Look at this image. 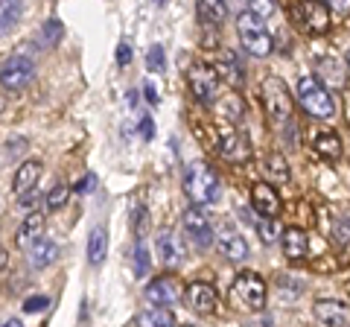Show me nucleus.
Segmentation results:
<instances>
[{
	"label": "nucleus",
	"mask_w": 350,
	"mask_h": 327,
	"mask_svg": "<svg viewBox=\"0 0 350 327\" xmlns=\"http://www.w3.org/2000/svg\"><path fill=\"white\" fill-rule=\"evenodd\" d=\"M333 237L338 239V243H350V220H347V216H342V220L336 222Z\"/></svg>",
	"instance_id": "37"
},
{
	"label": "nucleus",
	"mask_w": 350,
	"mask_h": 327,
	"mask_svg": "<svg viewBox=\"0 0 350 327\" xmlns=\"http://www.w3.org/2000/svg\"><path fill=\"white\" fill-rule=\"evenodd\" d=\"M0 108H3V96H0Z\"/></svg>",
	"instance_id": "43"
},
{
	"label": "nucleus",
	"mask_w": 350,
	"mask_h": 327,
	"mask_svg": "<svg viewBox=\"0 0 350 327\" xmlns=\"http://www.w3.org/2000/svg\"><path fill=\"white\" fill-rule=\"evenodd\" d=\"M129 62H131V44H129V41H120V44H117V64H120V68H126Z\"/></svg>",
	"instance_id": "38"
},
{
	"label": "nucleus",
	"mask_w": 350,
	"mask_h": 327,
	"mask_svg": "<svg viewBox=\"0 0 350 327\" xmlns=\"http://www.w3.org/2000/svg\"><path fill=\"white\" fill-rule=\"evenodd\" d=\"M3 266H6V252L0 248V269H3Z\"/></svg>",
	"instance_id": "41"
},
{
	"label": "nucleus",
	"mask_w": 350,
	"mask_h": 327,
	"mask_svg": "<svg viewBox=\"0 0 350 327\" xmlns=\"http://www.w3.org/2000/svg\"><path fill=\"white\" fill-rule=\"evenodd\" d=\"M248 9L260 18H271L278 9V0H248Z\"/></svg>",
	"instance_id": "33"
},
{
	"label": "nucleus",
	"mask_w": 350,
	"mask_h": 327,
	"mask_svg": "<svg viewBox=\"0 0 350 327\" xmlns=\"http://www.w3.org/2000/svg\"><path fill=\"white\" fill-rule=\"evenodd\" d=\"M231 301L237 310L260 313L266 307V283H262V278L254 275V272H243V275H237L231 283Z\"/></svg>",
	"instance_id": "3"
},
{
	"label": "nucleus",
	"mask_w": 350,
	"mask_h": 327,
	"mask_svg": "<svg viewBox=\"0 0 350 327\" xmlns=\"http://www.w3.org/2000/svg\"><path fill=\"white\" fill-rule=\"evenodd\" d=\"M237 32H239V41H243V47L251 53V56H269L271 50H275V38H271L269 27L262 24V18L254 15L248 9V12H243L237 18Z\"/></svg>",
	"instance_id": "2"
},
{
	"label": "nucleus",
	"mask_w": 350,
	"mask_h": 327,
	"mask_svg": "<svg viewBox=\"0 0 350 327\" xmlns=\"http://www.w3.org/2000/svg\"><path fill=\"white\" fill-rule=\"evenodd\" d=\"M158 3H161V0H158Z\"/></svg>",
	"instance_id": "44"
},
{
	"label": "nucleus",
	"mask_w": 350,
	"mask_h": 327,
	"mask_svg": "<svg viewBox=\"0 0 350 327\" xmlns=\"http://www.w3.org/2000/svg\"><path fill=\"white\" fill-rule=\"evenodd\" d=\"M184 231H187L190 243H193L196 248H211L213 239H216L211 220H207V216L202 213V205H193V208L184 211Z\"/></svg>",
	"instance_id": "8"
},
{
	"label": "nucleus",
	"mask_w": 350,
	"mask_h": 327,
	"mask_svg": "<svg viewBox=\"0 0 350 327\" xmlns=\"http://www.w3.org/2000/svg\"><path fill=\"white\" fill-rule=\"evenodd\" d=\"M24 15V0H3L0 3V36L12 29Z\"/></svg>",
	"instance_id": "24"
},
{
	"label": "nucleus",
	"mask_w": 350,
	"mask_h": 327,
	"mask_svg": "<svg viewBox=\"0 0 350 327\" xmlns=\"http://www.w3.org/2000/svg\"><path fill=\"white\" fill-rule=\"evenodd\" d=\"M56 257H59V246L50 243V239H36L29 246V266H36V269L56 263Z\"/></svg>",
	"instance_id": "22"
},
{
	"label": "nucleus",
	"mask_w": 350,
	"mask_h": 327,
	"mask_svg": "<svg viewBox=\"0 0 350 327\" xmlns=\"http://www.w3.org/2000/svg\"><path fill=\"white\" fill-rule=\"evenodd\" d=\"M41 237H44V213H27V220L21 222L18 234H15V246L18 248H29Z\"/></svg>",
	"instance_id": "17"
},
{
	"label": "nucleus",
	"mask_w": 350,
	"mask_h": 327,
	"mask_svg": "<svg viewBox=\"0 0 350 327\" xmlns=\"http://www.w3.org/2000/svg\"><path fill=\"white\" fill-rule=\"evenodd\" d=\"M135 324H155V327H170L175 324V315L170 313V307H152L146 313L135 315Z\"/></svg>",
	"instance_id": "26"
},
{
	"label": "nucleus",
	"mask_w": 350,
	"mask_h": 327,
	"mask_svg": "<svg viewBox=\"0 0 350 327\" xmlns=\"http://www.w3.org/2000/svg\"><path fill=\"white\" fill-rule=\"evenodd\" d=\"M257 228H260V239H262V243H275V239L280 237V225L275 222V216H260Z\"/></svg>",
	"instance_id": "30"
},
{
	"label": "nucleus",
	"mask_w": 350,
	"mask_h": 327,
	"mask_svg": "<svg viewBox=\"0 0 350 327\" xmlns=\"http://www.w3.org/2000/svg\"><path fill=\"white\" fill-rule=\"evenodd\" d=\"M146 301L152 307H175V301H181V287L178 280L163 275V278H155L146 287Z\"/></svg>",
	"instance_id": "12"
},
{
	"label": "nucleus",
	"mask_w": 350,
	"mask_h": 327,
	"mask_svg": "<svg viewBox=\"0 0 350 327\" xmlns=\"http://www.w3.org/2000/svg\"><path fill=\"white\" fill-rule=\"evenodd\" d=\"M62 36H64L62 21L50 18V21H44V27H41V32H38V44H41V47H53V44H59Z\"/></svg>",
	"instance_id": "27"
},
{
	"label": "nucleus",
	"mask_w": 350,
	"mask_h": 327,
	"mask_svg": "<svg viewBox=\"0 0 350 327\" xmlns=\"http://www.w3.org/2000/svg\"><path fill=\"white\" fill-rule=\"evenodd\" d=\"M135 272H137L140 278L149 272V252H146L144 243H137V248H135Z\"/></svg>",
	"instance_id": "34"
},
{
	"label": "nucleus",
	"mask_w": 350,
	"mask_h": 327,
	"mask_svg": "<svg viewBox=\"0 0 350 327\" xmlns=\"http://www.w3.org/2000/svg\"><path fill=\"white\" fill-rule=\"evenodd\" d=\"M262 103H266L271 126H278V129H283V132L289 135V126H295V120H292V94L286 91V85H283L278 76H269V79L262 82Z\"/></svg>",
	"instance_id": "1"
},
{
	"label": "nucleus",
	"mask_w": 350,
	"mask_h": 327,
	"mask_svg": "<svg viewBox=\"0 0 350 327\" xmlns=\"http://www.w3.org/2000/svg\"><path fill=\"white\" fill-rule=\"evenodd\" d=\"M184 301H187V307L193 313H199V315H211L216 310V289L211 287V283H204V280H193L187 289H184Z\"/></svg>",
	"instance_id": "11"
},
{
	"label": "nucleus",
	"mask_w": 350,
	"mask_h": 327,
	"mask_svg": "<svg viewBox=\"0 0 350 327\" xmlns=\"http://www.w3.org/2000/svg\"><path fill=\"white\" fill-rule=\"evenodd\" d=\"M73 190L79 193V196H88V193H94V190H96V176H94V172H88L85 179H79V181H76V187H73Z\"/></svg>",
	"instance_id": "36"
},
{
	"label": "nucleus",
	"mask_w": 350,
	"mask_h": 327,
	"mask_svg": "<svg viewBox=\"0 0 350 327\" xmlns=\"http://www.w3.org/2000/svg\"><path fill=\"white\" fill-rule=\"evenodd\" d=\"M140 135H144L146 140L155 138V123H152V117H144V120H140Z\"/></svg>",
	"instance_id": "39"
},
{
	"label": "nucleus",
	"mask_w": 350,
	"mask_h": 327,
	"mask_svg": "<svg viewBox=\"0 0 350 327\" xmlns=\"http://www.w3.org/2000/svg\"><path fill=\"white\" fill-rule=\"evenodd\" d=\"M280 243H283V254L289 260H304L306 248H310V239H306L301 228H286V231L280 234Z\"/></svg>",
	"instance_id": "18"
},
{
	"label": "nucleus",
	"mask_w": 350,
	"mask_h": 327,
	"mask_svg": "<svg viewBox=\"0 0 350 327\" xmlns=\"http://www.w3.org/2000/svg\"><path fill=\"white\" fill-rule=\"evenodd\" d=\"M312 313H315V319H319L321 324H327V327H338V324H350V307L345 301H315V307H312Z\"/></svg>",
	"instance_id": "14"
},
{
	"label": "nucleus",
	"mask_w": 350,
	"mask_h": 327,
	"mask_svg": "<svg viewBox=\"0 0 350 327\" xmlns=\"http://www.w3.org/2000/svg\"><path fill=\"white\" fill-rule=\"evenodd\" d=\"M36 76V62L29 56H12L3 68H0V85L6 91H24Z\"/></svg>",
	"instance_id": "6"
},
{
	"label": "nucleus",
	"mask_w": 350,
	"mask_h": 327,
	"mask_svg": "<svg viewBox=\"0 0 350 327\" xmlns=\"http://www.w3.org/2000/svg\"><path fill=\"white\" fill-rule=\"evenodd\" d=\"M196 12H199L202 24H207V27H222L228 21L225 0H196Z\"/></svg>",
	"instance_id": "19"
},
{
	"label": "nucleus",
	"mask_w": 350,
	"mask_h": 327,
	"mask_svg": "<svg viewBox=\"0 0 350 327\" xmlns=\"http://www.w3.org/2000/svg\"><path fill=\"white\" fill-rule=\"evenodd\" d=\"M105 252H108V234L103 225H96L91 237H88V260H91L94 266H100L105 260Z\"/></svg>",
	"instance_id": "23"
},
{
	"label": "nucleus",
	"mask_w": 350,
	"mask_h": 327,
	"mask_svg": "<svg viewBox=\"0 0 350 327\" xmlns=\"http://www.w3.org/2000/svg\"><path fill=\"white\" fill-rule=\"evenodd\" d=\"M187 79H190V91L199 103L211 105L219 96V73H216V68H211V64H202V62L193 64Z\"/></svg>",
	"instance_id": "7"
},
{
	"label": "nucleus",
	"mask_w": 350,
	"mask_h": 327,
	"mask_svg": "<svg viewBox=\"0 0 350 327\" xmlns=\"http://www.w3.org/2000/svg\"><path fill=\"white\" fill-rule=\"evenodd\" d=\"M158 254H161V260H163L167 266L181 263V260H184V246H181V239L175 237L172 231L158 234Z\"/></svg>",
	"instance_id": "21"
},
{
	"label": "nucleus",
	"mask_w": 350,
	"mask_h": 327,
	"mask_svg": "<svg viewBox=\"0 0 350 327\" xmlns=\"http://www.w3.org/2000/svg\"><path fill=\"white\" fill-rule=\"evenodd\" d=\"M146 64H149V70H155V73L167 70V56H163V47H161V44H152V47H149Z\"/></svg>",
	"instance_id": "32"
},
{
	"label": "nucleus",
	"mask_w": 350,
	"mask_h": 327,
	"mask_svg": "<svg viewBox=\"0 0 350 327\" xmlns=\"http://www.w3.org/2000/svg\"><path fill=\"white\" fill-rule=\"evenodd\" d=\"M41 161H24L18 167V172H15V181H12V190H15V196L21 199L24 193H29V190H36L38 187V179H41Z\"/></svg>",
	"instance_id": "16"
},
{
	"label": "nucleus",
	"mask_w": 350,
	"mask_h": 327,
	"mask_svg": "<svg viewBox=\"0 0 350 327\" xmlns=\"http://www.w3.org/2000/svg\"><path fill=\"white\" fill-rule=\"evenodd\" d=\"M216 73H219V79L228 82L231 88H243V82H245V68H243V62H239V56L234 50H222V53H219Z\"/></svg>",
	"instance_id": "13"
},
{
	"label": "nucleus",
	"mask_w": 350,
	"mask_h": 327,
	"mask_svg": "<svg viewBox=\"0 0 350 327\" xmlns=\"http://www.w3.org/2000/svg\"><path fill=\"white\" fill-rule=\"evenodd\" d=\"M144 96H146L152 105H155V103H158V88H155L152 82H144Z\"/></svg>",
	"instance_id": "40"
},
{
	"label": "nucleus",
	"mask_w": 350,
	"mask_h": 327,
	"mask_svg": "<svg viewBox=\"0 0 350 327\" xmlns=\"http://www.w3.org/2000/svg\"><path fill=\"white\" fill-rule=\"evenodd\" d=\"M219 246H222V254H225L228 260H234V263H239V260L248 257V243H245V237H239L234 228H225L222 239H219Z\"/></svg>",
	"instance_id": "20"
},
{
	"label": "nucleus",
	"mask_w": 350,
	"mask_h": 327,
	"mask_svg": "<svg viewBox=\"0 0 350 327\" xmlns=\"http://www.w3.org/2000/svg\"><path fill=\"white\" fill-rule=\"evenodd\" d=\"M298 21H301V27H306L310 32H327L330 29V9H327L324 0H301L298 3Z\"/></svg>",
	"instance_id": "10"
},
{
	"label": "nucleus",
	"mask_w": 350,
	"mask_h": 327,
	"mask_svg": "<svg viewBox=\"0 0 350 327\" xmlns=\"http://www.w3.org/2000/svg\"><path fill=\"white\" fill-rule=\"evenodd\" d=\"M298 100L306 108V114H312L319 120H330L336 114V103H333L330 91H327L324 82L315 79V76H304L298 82Z\"/></svg>",
	"instance_id": "4"
},
{
	"label": "nucleus",
	"mask_w": 350,
	"mask_h": 327,
	"mask_svg": "<svg viewBox=\"0 0 350 327\" xmlns=\"http://www.w3.org/2000/svg\"><path fill=\"white\" fill-rule=\"evenodd\" d=\"M219 152L231 164H248L251 161V140L239 129H222L219 132Z\"/></svg>",
	"instance_id": "9"
},
{
	"label": "nucleus",
	"mask_w": 350,
	"mask_h": 327,
	"mask_svg": "<svg viewBox=\"0 0 350 327\" xmlns=\"http://www.w3.org/2000/svg\"><path fill=\"white\" fill-rule=\"evenodd\" d=\"M319 76L327 79L330 85H345V73H342V64L336 59H321L319 62Z\"/></svg>",
	"instance_id": "28"
},
{
	"label": "nucleus",
	"mask_w": 350,
	"mask_h": 327,
	"mask_svg": "<svg viewBox=\"0 0 350 327\" xmlns=\"http://www.w3.org/2000/svg\"><path fill=\"white\" fill-rule=\"evenodd\" d=\"M50 307V298L47 296H29L24 301V313H44Z\"/></svg>",
	"instance_id": "35"
},
{
	"label": "nucleus",
	"mask_w": 350,
	"mask_h": 327,
	"mask_svg": "<svg viewBox=\"0 0 350 327\" xmlns=\"http://www.w3.org/2000/svg\"><path fill=\"white\" fill-rule=\"evenodd\" d=\"M312 149L319 152L321 158H338L342 155V140H338V135L333 132H321L312 138Z\"/></svg>",
	"instance_id": "25"
},
{
	"label": "nucleus",
	"mask_w": 350,
	"mask_h": 327,
	"mask_svg": "<svg viewBox=\"0 0 350 327\" xmlns=\"http://www.w3.org/2000/svg\"><path fill=\"white\" fill-rule=\"evenodd\" d=\"M251 208L260 216H278L280 213V196L271 184H254L251 190Z\"/></svg>",
	"instance_id": "15"
},
{
	"label": "nucleus",
	"mask_w": 350,
	"mask_h": 327,
	"mask_svg": "<svg viewBox=\"0 0 350 327\" xmlns=\"http://www.w3.org/2000/svg\"><path fill=\"white\" fill-rule=\"evenodd\" d=\"M266 176H269V181H278V184L289 179V167H286V161H283V155L266 158Z\"/></svg>",
	"instance_id": "29"
},
{
	"label": "nucleus",
	"mask_w": 350,
	"mask_h": 327,
	"mask_svg": "<svg viewBox=\"0 0 350 327\" xmlns=\"http://www.w3.org/2000/svg\"><path fill=\"white\" fill-rule=\"evenodd\" d=\"M68 196H70V187L68 184H56L50 193H47V208L50 211H59V208H64V202H68Z\"/></svg>",
	"instance_id": "31"
},
{
	"label": "nucleus",
	"mask_w": 350,
	"mask_h": 327,
	"mask_svg": "<svg viewBox=\"0 0 350 327\" xmlns=\"http://www.w3.org/2000/svg\"><path fill=\"white\" fill-rule=\"evenodd\" d=\"M184 190L193 199V205H213L219 199V179L207 164H193L184 179Z\"/></svg>",
	"instance_id": "5"
},
{
	"label": "nucleus",
	"mask_w": 350,
	"mask_h": 327,
	"mask_svg": "<svg viewBox=\"0 0 350 327\" xmlns=\"http://www.w3.org/2000/svg\"><path fill=\"white\" fill-rule=\"evenodd\" d=\"M347 68H350V50H347Z\"/></svg>",
	"instance_id": "42"
}]
</instances>
